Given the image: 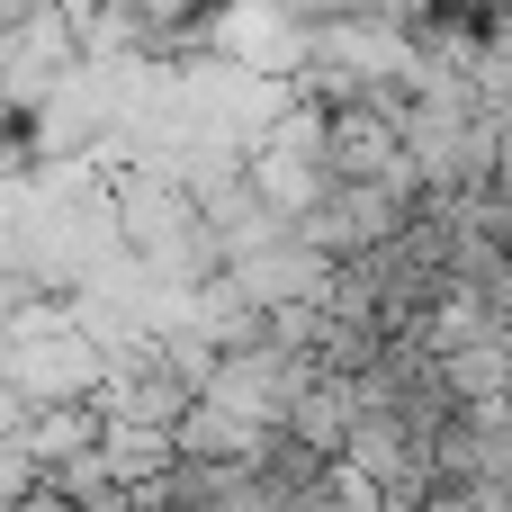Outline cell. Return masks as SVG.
Masks as SVG:
<instances>
[{
    "label": "cell",
    "instance_id": "obj_2",
    "mask_svg": "<svg viewBox=\"0 0 512 512\" xmlns=\"http://www.w3.org/2000/svg\"><path fill=\"white\" fill-rule=\"evenodd\" d=\"M162 441H171V459H252V441H261V432H252L243 414H225L216 396H198V387H189V405L171 414V432H162Z\"/></svg>",
    "mask_w": 512,
    "mask_h": 512
},
{
    "label": "cell",
    "instance_id": "obj_1",
    "mask_svg": "<svg viewBox=\"0 0 512 512\" xmlns=\"http://www.w3.org/2000/svg\"><path fill=\"white\" fill-rule=\"evenodd\" d=\"M324 171L333 180H387V171H414V162L369 99H342V108H324Z\"/></svg>",
    "mask_w": 512,
    "mask_h": 512
}]
</instances>
